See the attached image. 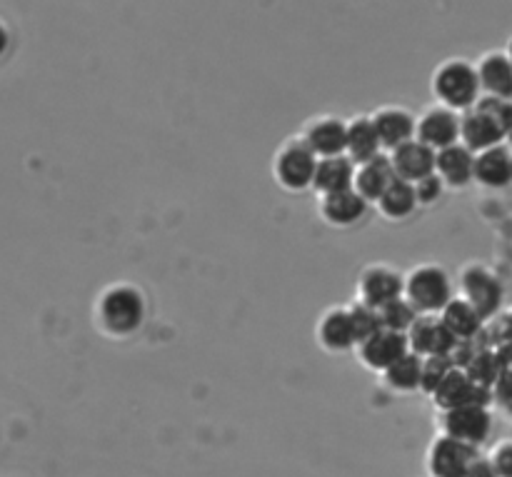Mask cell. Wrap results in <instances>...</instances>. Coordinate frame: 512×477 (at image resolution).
<instances>
[{"mask_svg":"<svg viewBox=\"0 0 512 477\" xmlns=\"http://www.w3.org/2000/svg\"><path fill=\"white\" fill-rule=\"evenodd\" d=\"M475 108L483 110V113L488 115V118L493 120L500 130H503L505 138H508L510 130H512V100L488 98V95H483V98L475 103Z\"/></svg>","mask_w":512,"mask_h":477,"instance_id":"31","label":"cell"},{"mask_svg":"<svg viewBox=\"0 0 512 477\" xmlns=\"http://www.w3.org/2000/svg\"><path fill=\"white\" fill-rule=\"evenodd\" d=\"M388 158L390 165H393L395 178L405 180L410 185L435 173V150H430L428 145H423L415 138L403 143L400 148L390 150Z\"/></svg>","mask_w":512,"mask_h":477,"instance_id":"17","label":"cell"},{"mask_svg":"<svg viewBox=\"0 0 512 477\" xmlns=\"http://www.w3.org/2000/svg\"><path fill=\"white\" fill-rule=\"evenodd\" d=\"M420 373H423V358L408 353L383 373V383L388 385L393 393L413 395L420 393Z\"/></svg>","mask_w":512,"mask_h":477,"instance_id":"27","label":"cell"},{"mask_svg":"<svg viewBox=\"0 0 512 477\" xmlns=\"http://www.w3.org/2000/svg\"><path fill=\"white\" fill-rule=\"evenodd\" d=\"M415 140L428 145L430 150L450 148L460 143V113L443 108V105H428L420 115H415Z\"/></svg>","mask_w":512,"mask_h":477,"instance_id":"8","label":"cell"},{"mask_svg":"<svg viewBox=\"0 0 512 477\" xmlns=\"http://www.w3.org/2000/svg\"><path fill=\"white\" fill-rule=\"evenodd\" d=\"M413 188H415V198H418V208H430V205L438 203L445 193L443 180H440L435 173L428 175V178L418 180V183H413Z\"/></svg>","mask_w":512,"mask_h":477,"instance_id":"33","label":"cell"},{"mask_svg":"<svg viewBox=\"0 0 512 477\" xmlns=\"http://www.w3.org/2000/svg\"><path fill=\"white\" fill-rule=\"evenodd\" d=\"M453 363L448 358H425L423 360V373H420V393L433 395L438 390V385L443 383L445 375L450 373Z\"/></svg>","mask_w":512,"mask_h":477,"instance_id":"32","label":"cell"},{"mask_svg":"<svg viewBox=\"0 0 512 477\" xmlns=\"http://www.w3.org/2000/svg\"><path fill=\"white\" fill-rule=\"evenodd\" d=\"M300 140L310 148L318 160L345 155V140H348V120L340 115H313L300 130Z\"/></svg>","mask_w":512,"mask_h":477,"instance_id":"9","label":"cell"},{"mask_svg":"<svg viewBox=\"0 0 512 477\" xmlns=\"http://www.w3.org/2000/svg\"><path fill=\"white\" fill-rule=\"evenodd\" d=\"M8 45H10V33H8V28H5L3 20H0V58H3V55H5Z\"/></svg>","mask_w":512,"mask_h":477,"instance_id":"36","label":"cell"},{"mask_svg":"<svg viewBox=\"0 0 512 477\" xmlns=\"http://www.w3.org/2000/svg\"><path fill=\"white\" fill-rule=\"evenodd\" d=\"M505 148H508L510 153H512V130H510V135H508V138H505Z\"/></svg>","mask_w":512,"mask_h":477,"instance_id":"38","label":"cell"},{"mask_svg":"<svg viewBox=\"0 0 512 477\" xmlns=\"http://www.w3.org/2000/svg\"><path fill=\"white\" fill-rule=\"evenodd\" d=\"M348 310H350V320H353V330H355V338H358V345L363 343V340H368L370 335L378 333V330H383V325H380V315L375 308H368V305L353 300V303L348 305Z\"/></svg>","mask_w":512,"mask_h":477,"instance_id":"30","label":"cell"},{"mask_svg":"<svg viewBox=\"0 0 512 477\" xmlns=\"http://www.w3.org/2000/svg\"><path fill=\"white\" fill-rule=\"evenodd\" d=\"M440 320H443V325L448 328V333L453 335L455 340H478L485 325V320L480 318L478 310L470 303H465L460 295L445 305V310L440 313Z\"/></svg>","mask_w":512,"mask_h":477,"instance_id":"25","label":"cell"},{"mask_svg":"<svg viewBox=\"0 0 512 477\" xmlns=\"http://www.w3.org/2000/svg\"><path fill=\"white\" fill-rule=\"evenodd\" d=\"M393 180H395L393 165H390L388 153H383L378 155V158L368 160V163L355 165L353 190L365 200V203L375 205L380 195L393 185Z\"/></svg>","mask_w":512,"mask_h":477,"instance_id":"21","label":"cell"},{"mask_svg":"<svg viewBox=\"0 0 512 477\" xmlns=\"http://www.w3.org/2000/svg\"><path fill=\"white\" fill-rule=\"evenodd\" d=\"M475 155L465 145H450V148L435 153V175L443 180L445 190H463L473 183Z\"/></svg>","mask_w":512,"mask_h":477,"instance_id":"20","label":"cell"},{"mask_svg":"<svg viewBox=\"0 0 512 477\" xmlns=\"http://www.w3.org/2000/svg\"><path fill=\"white\" fill-rule=\"evenodd\" d=\"M95 328L113 340L138 333L145 320V298L135 285L113 283L98 295L93 308Z\"/></svg>","mask_w":512,"mask_h":477,"instance_id":"1","label":"cell"},{"mask_svg":"<svg viewBox=\"0 0 512 477\" xmlns=\"http://www.w3.org/2000/svg\"><path fill=\"white\" fill-rule=\"evenodd\" d=\"M315 343L328 355L355 353L358 338H355L348 305H333L320 315L318 323H315Z\"/></svg>","mask_w":512,"mask_h":477,"instance_id":"12","label":"cell"},{"mask_svg":"<svg viewBox=\"0 0 512 477\" xmlns=\"http://www.w3.org/2000/svg\"><path fill=\"white\" fill-rule=\"evenodd\" d=\"M315 165H318V158L310 153L300 135H290L275 150L270 170H273L275 185L283 188L285 193H308L313 190Z\"/></svg>","mask_w":512,"mask_h":477,"instance_id":"4","label":"cell"},{"mask_svg":"<svg viewBox=\"0 0 512 477\" xmlns=\"http://www.w3.org/2000/svg\"><path fill=\"white\" fill-rule=\"evenodd\" d=\"M468 378L473 380L475 385L485 390H493L495 383H498L500 375V358L493 348H480L478 355L470 360V365L465 368Z\"/></svg>","mask_w":512,"mask_h":477,"instance_id":"28","label":"cell"},{"mask_svg":"<svg viewBox=\"0 0 512 477\" xmlns=\"http://www.w3.org/2000/svg\"><path fill=\"white\" fill-rule=\"evenodd\" d=\"M478 458V450L445 435H435L425 453V470L430 477H465Z\"/></svg>","mask_w":512,"mask_h":477,"instance_id":"11","label":"cell"},{"mask_svg":"<svg viewBox=\"0 0 512 477\" xmlns=\"http://www.w3.org/2000/svg\"><path fill=\"white\" fill-rule=\"evenodd\" d=\"M345 155H348L355 165H363V163H368V160L383 155V148H380L378 133H375L370 115H365V113L353 115V118L348 120Z\"/></svg>","mask_w":512,"mask_h":477,"instance_id":"24","label":"cell"},{"mask_svg":"<svg viewBox=\"0 0 512 477\" xmlns=\"http://www.w3.org/2000/svg\"><path fill=\"white\" fill-rule=\"evenodd\" d=\"M408 338L400 333H390V330H378L375 335H370L368 340L355 348V358L370 373H380L393 368L403 355H408Z\"/></svg>","mask_w":512,"mask_h":477,"instance_id":"14","label":"cell"},{"mask_svg":"<svg viewBox=\"0 0 512 477\" xmlns=\"http://www.w3.org/2000/svg\"><path fill=\"white\" fill-rule=\"evenodd\" d=\"M460 298L473 305L483 320H490L498 315L503 305V283L490 268L480 263H470L460 270Z\"/></svg>","mask_w":512,"mask_h":477,"instance_id":"5","label":"cell"},{"mask_svg":"<svg viewBox=\"0 0 512 477\" xmlns=\"http://www.w3.org/2000/svg\"><path fill=\"white\" fill-rule=\"evenodd\" d=\"M490 430H493L490 410L478 408V405L445 410V413L438 415V435L458 440V443L470 445L475 450L488 440Z\"/></svg>","mask_w":512,"mask_h":477,"instance_id":"7","label":"cell"},{"mask_svg":"<svg viewBox=\"0 0 512 477\" xmlns=\"http://www.w3.org/2000/svg\"><path fill=\"white\" fill-rule=\"evenodd\" d=\"M435 408L440 413L455 408H468V405H478V408H488L493 403V390H485L480 385H475L468 378V373L460 368H450V373L445 375L443 383L438 385L433 395H430Z\"/></svg>","mask_w":512,"mask_h":477,"instance_id":"10","label":"cell"},{"mask_svg":"<svg viewBox=\"0 0 512 477\" xmlns=\"http://www.w3.org/2000/svg\"><path fill=\"white\" fill-rule=\"evenodd\" d=\"M370 120H373L383 153H390L415 138V115L403 105H380L370 113Z\"/></svg>","mask_w":512,"mask_h":477,"instance_id":"15","label":"cell"},{"mask_svg":"<svg viewBox=\"0 0 512 477\" xmlns=\"http://www.w3.org/2000/svg\"><path fill=\"white\" fill-rule=\"evenodd\" d=\"M465 477H498L495 475V470H493V465H490V460L488 458H475L473 460V465H470V470H468V475Z\"/></svg>","mask_w":512,"mask_h":477,"instance_id":"35","label":"cell"},{"mask_svg":"<svg viewBox=\"0 0 512 477\" xmlns=\"http://www.w3.org/2000/svg\"><path fill=\"white\" fill-rule=\"evenodd\" d=\"M505 143V133L478 108H470L460 113V145L473 155L485 153L490 148H498Z\"/></svg>","mask_w":512,"mask_h":477,"instance_id":"18","label":"cell"},{"mask_svg":"<svg viewBox=\"0 0 512 477\" xmlns=\"http://www.w3.org/2000/svg\"><path fill=\"white\" fill-rule=\"evenodd\" d=\"M473 183L488 190H503L512 183V153L503 145L475 155Z\"/></svg>","mask_w":512,"mask_h":477,"instance_id":"22","label":"cell"},{"mask_svg":"<svg viewBox=\"0 0 512 477\" xmlns=\"http://www.w3.org/2000/svg\"><path fill=\"white\" fill-rule=\"evenodd\" d=\"M405 273L385 263H370L360 270L355 280V300L368 308L380 310L383 305L403 298Z\"/></svg>","mask_w":512,"mask_h":477,"instance_id":"6","label":"cell"},{"mask_svg":"<svg viewBox=\"0 0 512 477\" xmlns=\"http://www.w3.org/2000/svg\"><path fill=\"white\" fill-rule=\"evenodd\" d=\"M480 93L488 98L512 100V65L505 50H490L475 63Z\"/></svg>","mask_w":512,"mask_h":477,"instance_id":"19","label":"cell"},{"mask_svg":"<svg viewBox=\"0 0 512 477\" xmlns=\"http://www.w3.org/2000/svg\"><path fill=\"white\" fill-rule=\"evenodd\" d=\"M370 205L360 198L355 190H345V193L325 195L318 198V215L325 225L338 230H350L358 223H363L368 215Z\"/></svg>","mask_w":512,"mask_h":477,"instance_id":"16","label":"cell"},{"mask_svg":"<svg viewBox=\"0 0 512 477\" xmlns=\"http://www.w3.org/2000/svg\"><path fill=\"white\" fill-rule=\"evenodd\" d=\"M408 350L418 358H448L458 340L448 333L440 315H418L408 330Z\"/></svg>","mask_w":512,"mask_h":477,"instance_id":"13","label":"cell"},{"mask_svg":"<svg viewBox=\"0 0 512 477\" xmlns=\"http://www.w3.org/2000/svg\"><path fill=\"white\" fill-rule=\"evenodd\" d=\"M403 298L418 315H440L445 305L455 298L453 280L448 270L438 263H420L405 273Z\"/></svg>","mask_w":512,"mask_h":477,"instance_id":"3","label":"cell"},{"mask_svg":"<svg viewBox=\"0 0 512 477\" xmlns=\"http://www.w3.org/2000/svg\"><path fill=\"white\" fill-rule=\"evenodd\" d=\"M378 213L383 215L390 223H403V220L413 218L415 210H418V198H415V188L405 180H393L388 190L378 198L375 203Z\"/></svg>","mask_w":512,"mask_h":477,"instance_id":"26","label":"cell"},{"mask_svg":"<svg viewBox=\"0 0 512 477\" xmlns=\"http://www.w3.org/2000/svg\"><path fill=\"white\" fill-rule=\"evenodd\" d=\"M378 315H380V325H383V330H390V333H400V335H408V330L413 328V323L418 320V313H415V308L405 298H398L393 300V303L383 305V308L378 310Z\"/></svg>","mask_w":512,"mask_h":477,"instance_id":"29","label":"cell"},{"mask_svg":"<svg viewBox=\"0 0 512 477\" xmlns=\"http://www.w3.org/2000/svg\"><path fill=\"white\" fill-rule=\"evenodd\" d=\"M430 93H433L435 103L455 110V113L475 108V103L483 98L475 63L465 58L443 60L430 75Z\"/></svg>","mask_w":512,"mask_h":477,"instance_id":"2","label":"cell"},{"mask_svg":"<svg viewBox=\"0 0 512 477\" xmlns=\"http://www.w3.org/2000/svg\"><path fill=\"white\" fill-rule=\"evenodd\" d=\"M490 465H493L498 477H512V440H503L495 445L488 455Z\"/></svg>","mask_w":512,"mask_h":477,"instance_id":"34","label":"cell"},{"mask_svg":"<svg viewBox=\"0 0 512 477\" xmlns=\"http://www.w3.org/2000/svg\"><path fill=\"white\" fill-rule=\"evenodd\" d=\"M505 55H508V60H510V65H512V38L508 40V48H505Z\"/></svg>","mask_w":512,"mask_h":477,"instance_id":"37","label":"cell"},{"mask_svg":"<svg viewBox=\"0 0 512 477\" xmlns=\"http://www.w3.org/2000/svg\"><path fill=\"white\" fill-rule=\"evenodd\" d=\"M355 180V163L348 155H335V158H323L315 165V178H313V193L318 198L325 195L345 193L353 190Z\"/></svg>","mask_w":512,"mask_h":477,"instance_id":"23","label":"cell"}]
</instances>
